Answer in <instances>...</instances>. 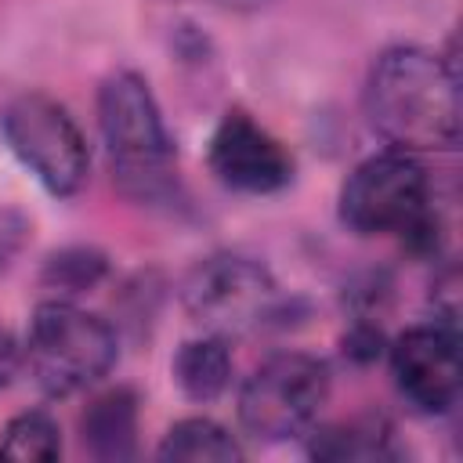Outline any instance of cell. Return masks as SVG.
<instances>
[{
    "mask_svg": "<svg viewBox=\"0 0 463 463\" xmlns=\"http://www.w3.org/2000/svg\"><path fill=\"white\" fill-rule=\"evenodd\" d=\"M430 210V181L412 152L362 159L340 188V221L358 235H402Z\"/></svg>",
    "mask_w": 463,
    "mask_h": 463,
    "instance_id": "cell-7",
    "label": "cell"
},
{
    "mask_svg": "<svg viewBox=\"0 0 463 463\" xmlns=\"http://www.w3.org/2000/svg\"><path fill=\"white\" fill-rule=\"evenodd\" d=\"M329 402V365L304 351L264 358L239 391V420L257 441L304 434Z\"/></svg>",
    "mask_w": 463,
    "mask_h": 463,
    "instance_id": "cell-6",
    "label": "cell"
},
{
    "mask_svg": "<svg viewBox=\"0 0 463 463\" xmlns=\"http://www.w3.org/2000/svg\"><path fill=\"white\" fill-rule=\"evenodd\" d=\"M228 380H232V351H228V340L221 336H195V340H184L174 354V383L181 387L184 398L192 402H217L224 391H228Z\"/></svg>",
    "mask_w": 463,
    "mask_h": 463,
    "instance_id": "cell-11",
    "label": "cell"
},
{
    "mask_svg": "<svg viewBox=\"0 0 463 463\" xmlns=\"http://www.w3.org/2000/svg\"><path fill=\"white\" fill-rule=\"evenodd\" d=\"M116 329L72 300H47L33 311L25 365L54 398L87 391L105 380L116 365Z\"/></svg>",
    "mask_w": 463,
    "mask_h": 463,
    "instance_id": "cell-3",
    "label": "cell"
},
{
    "mask_svg": "<svg viewBox=\"0 0 463 463\" xmlns=\"http://www.w3.org/2000/svg\"><path fill=\"white\" fill-rule=\"evenodd\" d=\"M391 376L409 405L420 412H449L459 398V333L445 322L405 329L391 344Z\"/></svg>",
    "mask_w": 463,
    "mask_h": 463,
    "instance_id": "cell-9",
    "label": "cell"
},
{
    "mask_svg": "<svg viewBox=\"0 0 463 463\" xmlns=\"http://www.w3.org/2000/svg\"><path fill=\"white\" fill-rule=\"evenodd\" d=\"M181 304L203 333L232 340L275 318L282 297L260 260L242 253H213L184 275Z\"/></svg>",
    "mask_w": 463,
    "mask_h": 463,
    "instance_id": "cell-5",
    "label": "cell"
},
{
    "mask_svg": "<svg viewBox=\"0 0 463 463\" xmlns=\"http://www.w3.org/2000/svg\"><path fill=\"white\" fill-rule=\"evenodd\" d=\"M0 134L11 156L51 192V195H76L90 170V152L83 130L69 116L61 101L43 90L14 94L0 109Z\"/></svg>",
    "mask_w": 463,
    "mask_h": 463,
    "instance_id": "cell-4",
    "label": "cell"
},
{
    "mask_svg": "<svg viewBox=\"0 0 463 463\" xmlns=\"http://www.w3.org/2000/svg\"><path fill=\"white\" fill-rule=\"evenodd\" d=\"M365 119L402 152L452 148L459 141V87L452 65L420 43L376 54L365 76Z\"/></svg>",
    "mask_w": 463,
    "mask_h": 463,
    "instance_id": "cell-1",
    "label": "cell"
},
{
    "mask_svg": "<svg viewBox=\"0 0 463 463\" xmlns=\"http://www.w3.org/2000/svg\"><path fill=\"white\" fill-rule=\"evenodd\" d=\"M33 239V221L29 213H22L18 206H4L0 203V275L22 257V250Z\"/></svg>",
    "mask_w": 463,
    "mask_h": 463,
    "instance_id": "cell-16",
    "label": "cell"
},
{
    "mask_svg": "<svg viewBox=\"0 0 463 463\" xmlns=\"http://www.w3.org/2000/svg\"><path fill=\"white\" fill-rule=\"evenodd\" d=\"M159 459H166V463H174V459L177 463H235V459H242V445L217 420L184 416L163 434Z\"/></svg>",
    "mask_w": 463,
    "mask_h": 463,
    "instance_id": "cell-13",
    "label": "cell"
},
{
    "mask_svg": "<svg viewBox=\"0 0 463 463\" xmlns=\"http://www.w3.org/2000/svg\"><path fill=\"white\" fill-rule=\"evenodd\" d=\"M340 347H344V354L351 358V362H358V365H369V362H376L380 358V351H383V333H380V326L373 322V318H354L351 322V329L344 333V340H340Z\"/></svg>",
    "mask_w": 463,
    "mask_h": 463,
    "instance_id": "cell-17",
    "label": "cell"
},
{
    "mask_svg": "<svg viewBox=\"0 0 463 463\" xmlns=\"http://www.w3.org/2000/svg\"><path fill=\"white\" fill-rule=\"evenodd\" d=\"M137 391L109 387L87 402L80 412V445L98 463H127L137 456Z\"/></svg>",
    "mask_w": 463,
    "mask_h": 463,
    "instance_id": "cell-10",
    "label": "cell"
},
{
    "mask_svg": "<svg viewBox=\"0 0 463 463\" xmlns=\"http://www.w3.org/2000/svg\"><path fill=\"white\" fill-rule=\"evenodd\" d=\"M206 163L224 188L242 195H271L293 181L289 148L242 109L224 112L213 127Z\"/></svg>",
    "mask_w": 463,
    "mask_h": 463,
    "instance_id": "cell-8",
    "label": "cell"
},
{
    "mask_svg": "<svg viewBox=\"0 0 463 463\" xmlns=\"http://www.w3.org/2000/svg\"><path fill=\"white\" fill-rule=\"evenodd\" d=\"M105 275H109V257L98 246H83V242L54 250L40 268V282L61 297L90 293L94 286L105 282Z\"/></svg>",
    "mask_w": 463,
    "mask_h": 463,
    "instance_id": "cell-14",
    "label": "cell"
},
{
    "mask_svg": "<svg viewBox=\"0 0 463 463\" xmlns=\"http://www.w3.org/2000/svg\"><path fill=\"white\" fill-rule=\"evenodd\" d=\"M61 456V430L43 409H29L7 420L0 430V459L51 463Z\"/></svg>",
    "mask_w": 463,
    "mask_h": 463,
    "instance_id": "cell-15",
    "label": "cell"
},
{
    "mask_svg": "<svg viewBox=\"0 0 463 463\" xmlns=\"http://www.w3.org/2000/svg\"><path fill=\"white\" fill-rule=\"evenodd\" d=\"M307 452L315 459L329 463H347V459H391L398 456L394 430L380 416H354L344 423H329L311 434Z\"/></svg>",
    "mask_w": 463,
    "mask_h": 463,
    "instance_id": "cell-12",
    "label": "cell"
},
{
    "mask_svg": "<svg viewBox=\"0 0 463 463\" xmlns=\"http://www.w3.org/2000/svg\"><path fill=\"white\" fill-rule=\"evenodd\" d=\"M98 127L116 188L134 203H166L177 192V148L148 80L134 69L98 87Z\"/></svg>",
    "mask_w": 463,
    "mask_h": 463,
    "instance_id": "cell-2",
    "label": "cell"
},
{
    "mask_svg": "<svg viewBox=\"0 0 463 463\" xmlns=\"http://www.w3.org/2000/svg\"><path fill=\"white\" fill-rule=\"evenodd\" d=\"M25 362V347L14 340L11 329H0V387H7Z\"/></svg>",
    "mask_w": 463,
    "mask_h": 463,
    "instance_id": "cell-18",
    "label": "cell"
}]
</instances>
